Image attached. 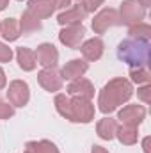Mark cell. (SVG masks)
I'll list each match as a JSON object with an SVG mask.
<instances>
[{"instance_id":"cell-1","label":"cell","mask_w":151,"mask_h":153,"mask_svg":"<svg viewBox=\"0 0 151 153\" xmlns=\"http://www.w3.org/2000/svg\"><path fill=\"white\" fill-rule=\"evenodd\" d=\"M132 96H133L132 82L128 78L115 76L101 87L98 94V109L103 114H110L115 109H119L123 103H126Z\"/></svg>"},{"instance_id":"cell-2","label":"cell","mask_w":151,"mask_h":153,"mask_svg":"<svg viewBox=\"0 0 151 153\" xmlns=\"http://www.w3.org/2000/svg\"><path fill=\"white\" fill-rule=\"evenodd\" d=\"M150 39L128 38L117 45V57L130 68H150Z\"/></svg>"},{"instance_id":"cell-3","label":"cell","mask_w":151,"mask_h":153,"mask_svg":"<svg viewBox=\"0 0 151 153\" xmlns=\"http://www.w3.org/2000/svg\"><path fill=\"white\" fill-rule=\"evenodd\" d=\"M68 121L71 123H82L87 125L94 119V105L87 98H78V96H70V107H68Z\"/></svg>"},{"instance_id":"cell-4","label":"cell","mask_w":151,"mask_h":153,"mask_svg":"<svg viewBox=\"0 0 151 153\" xmlns=\"http://www.w3.org/2000/svg\"><path fill=\"white\" fill-rule=\"evenodd\" d=\"M117 13H119L121 25H128V27L141 23L146 18V9L141 5L139 0H124Z\"/></svg>"},{"instance_id":"cell-5","label":"cell","mask_w":151,"mask_h":153,"mask_svg":"<svg viewBox=\"0 0 151 153\" xmlns=\"http://www.w3.org/2000/svg\"><path fill=\"white\" fill-rule=\"evenodd\" d=\"M115 25H121V20H119V13L115 9H112V7L101 9L98 14H94L93 23H91L94 34H103L110 27H115Z\"/></svg>"},{"instance_id":"cell-6","label":"cell","mask_w":151,"mask_h":153,"mask_svg":"<svg viewBox=\"0 0 151 153\" xmlns=\"http://www.w3.org/2000/svg\"><path fill=\"white\" fill-rule=\"evenodd\" d=\"M7 100L13 107H25L30 100V87L25 80H13L7 87Z\"/></svg>"},{"instance_id":"cell-7","label":"cell","mask_w":151,"mask_h":153,"mask_svg":"<svg viewBox=\"0 0 151 153\" xmlns=\"http://www.w3.org/2000/svg\"><path fill=\"white\" fill-rule=\"evenodd\" d=\"M38 82L44 91L57 93L62 89L64 78L61 75V70H57V66H50V68H43L38 73Z\"/></svg>"},{"instance_id":"cell-8","label":"cell","mask_w":151,"mask_h":153,"mask_svg":"<svg viewBox=\"0 0 151 153\" xmlns=\"http://www.w3.org/2000/svg\"><path fill=\"white\" fill-rule=\"evenodd\" d=\"M85 38V27L84 23H78V25H68V27H62V30L59 32V41L68 46V48H80V45L84 43Z\"/></svg>"},{"instance_id":"cell-9","label":"cell","mask_w":151,"mask_h":153,"mask_svg":"<svg viewBox=\"0 0 151 153\" xmlns=\"http://www.w3.org/2000/svg\"><path fill=\"white\" fill-rule=\"evenodd\" d=\"M117 119L121 121V125L139 126V125L146 119V107H144V105H137V103L124 105V107L119 111Z\"/></svg>"},{"instance_id":"cell-10","label":"cell","mask_w":151,"mask_h":153,"mask_svg":"<svg viewBox=\"0 0 151 153\" xmlns=\"http://www.w3.org/2000/svg\"><path fill=\"white\" fill-rule=\"evenodd\" d=\"M87 16V11L84 9V5L78 2L75 5H70L68 9H64L62 13H59L57 16V23L61 27H68V25H78V23H84Z\"/></svg>"},{"instance_id":"cell-11","label":"cell","mask_w":151,"mask_h":153,"mask_svg":"<svg viewBox=\"0 0 151 153\" xmlns=\"http://www.w3.org/2000/svg\"><path fill=\"white\" fill-rule=\"evenodd\" d=\"M78 50L82 52L84 61L94 62V61H100V59H101V55H103V52H105V45H103L101 38H91V39H85V41L80 45Z\"/></svg>"},{"instance_id":"cell-12","label":"cell","mask_w":151,"mask_h":153,"mask_svg":"<svg viewBox=\"0 0 151 153\" xmlns=\"http://www.w3.org/2000/svg\"><path fill=\"white\" fill-rule=\"evenodd\" d=\"M68 96H78V98H87V100H93L94 96V85L91 80L80 76L70 82L68 85V91H66Z\"/></svg>"},{"instance_id":"cell-13","label":"cell","mask_w":151,"mask_h":153,"mask_svg":"<svg viewBox=\"0 0 151 153\" xmlns=\"http://www.w3.org/2000/svg\"><path fill=\"white\" fill-rule=\"evenodd\" d=\"M36 59L38 64L43 68H50V66H57L59 62V52L52 43H41L36 50Z\"/></svg>"},{"instance_id":"cell-14","label":"cell","mask_w":151,"mask_h":153,"mask_svg":"<svg viewBox=\"0 0 151 153\" xmlns=\"http://www.w3.org/2000/svg\"><path fill=\"white\" fill-rule=\"evenodd\" d=\"M87 70H89V62L87 61H84V59H71V61H68L64 66H62V70H61V75L64 80H75V78H80V76H84L87 73Z\"/></svg>"},{"instance_id":"cell-15","label":"cell","mask_w":151,"mask_h":153,"mask_svg":"<svg viewBox=\"0 0 151 153\" xmlns=\"http://www.w3.org/2000/svg\"><path fill=\"white\" fill-rule=\"evenodd\" d=\"M27 11L32 16H36L38 20H46L53 14L55 5L52 4V0H29Z\"/></svg>"},{"instance_id":"cell-16","label":"cell","mask_w":151,"mask_h":153,"mask_svg":"<svg viewBox=\"0 0 151 153\" xmlns=\"http://www.w3.org/2000/svg\"><path fill=\"white\" fill-rule=\"evenodd\" d=\"M16 61L20 70L23 71H34L38 66V59H36V52L27 48V46H20L16 48Z\"/></svg>"},{"instance_id":"cell-17","label":"cell","mask_w":151,"mask_h":153,"mask_svg":"<svg viewBox=\"0 0 151 153\" xmlns=\"http://www.w3.org/2000/svg\"><path fill=\"white\" fill-rule=\"evenodd\" d=\"M117 119H114V117H103V119H100L98 121V125H96V134H98V137L100 139H103V141H112L114 137H115V130H117Z\"/></svg>"},{"instance_id":"cell-18","label":"cell","mask_w":151,"mask_h":153,"mask_svg":"<svg viewBox=\"0 0 151 153\" xmlns=\"http://www.w3.org/2000/svg\"><path fill=\"white\" fill-rule=\"evenodd\" d=\"M115 137L119 139L121 144L124 146H132L139 141V126H132V125H119L115 130Z\"/></svg>"},{"instance_id":"cell-19","label":"cell","mask_w":151,"mask_h":153,"mask_svg":"<svg viewBox=\"0 0 151 153\" xmlns=\"http://www.w3.org/2000/svg\"><path fill=\"white\" fill-rule=\"evenodd\" d=\"M18 23H20V32L23 36H30V34L41 30V27H43L41 25V20H38L36 16H32L29 11H25L21 14V18L18 20Z\"/></svg>"},{"instance_id":"cell-20","label":"cell","mask_w":151,"mask_h":153,"mask_svg":"<svg viewBox=\"0 0 151 153\" xmlns=\"http://www.w3.org/2000/svg\"><path fill=\"white\" fill-rule=\"evenodd\" d=\"M0 34L5 41H16V39L21 36L20 32V23L16 18H5L2 23H0Z\"/></svg>"},{"instance_id":"cell-21","label":"cell","mask_w":151,"mask_h":153,"mask_svg":"<svg viewBox=\"0 0 151 153\" xmlns=\"http://www.w3.org/2000/svg\"><path fill=\"white\" fill-rule=\"evenodd\" d=\"M25 146H29L34 153H61L59 148L52 141H46V139H43V141H30Z\"/></svg>"},{"instance_id":"cell-22","label":"cell","mask_w":151,"mask_h":153,"mask_svg":"<svg viewBox=\"0 0 151 153\" xmlns=\"http://www.w3.org/2000/svg\"><path fill=\"white\" fill-rule=\"evenodd\" d=\"M128 36L130 38H139V39H150L151 38V27L148 23H144V22L135 23V25L128 27Z\"/></svg>"},{"instance_id":"cell-23","label":"cell","mask_w":151,"mask_h":153,"mask_svg":"<svg viewBox=\"0 0 151 153\" xmlns=\"http://www.w3.org/2000/svg\"><path fill=\"white\" fill-rule=\"evenodd\" d=\"M150 68H130V78L133 84H150Z\"/></svg>"},{"instance_id":"cell-24","label":"cell","mask_w":151,"mask_h":153,"mask_svg":"<svg viewBox=\"0 0 151 153\" xmlns=\"http://www.w3.org/2000/svg\"><path fill=\"white\" fill-rule=\"evenodd\" d=\"M14 116V107L9 102L0 100V119H9Z\"/></svg>"},{"instance_id":"cell-25","label":"cell","mask_w":151,"mask_h":153,"mask_svg":"<svg viewBox=\"0 0 151 153\" xmlns=\"http://www.w3.org/2000/svg\"><path fill=\"white\" fill-rule=\"evenodd\" d=\"M103 2L105 0H80V4L84 5V9L87 11V14L89 13H94L96 9H100L103 5Z\"/></svg>"},{"instance_id":"cell-26","label":"cell","mask_w":151,"mask_h":153,"mask_svg":"<svg viewBox=\"0 0 151 153\" xmlns=\"http://www.w3.org/2000/svg\"><path fill=\"white\" fill-rule=\"evenodd\" d=\"M13 50L5 45V43H2L0 41V62H11V59H13Z\"/></svg>"},{"instance_id":"cell-27","label":"cell","mask_w":151,"mask_h":153,"mask_svg":"<svg viewBox=\"0 0 151 153\" xmlns=\"http://www.w3.org/2000/svg\"><path fill=\"white\" fill-rule=\"evenodd\" d=\"M137 96L148 105V103L151 102V87H150V84H144L142 87H139V89H137Z\"/></svg>"},{"instance_id":"cell-28","label":"cell","mask_w":151,"mask_h":153,"mask_svg":"<svg viewBox=\"0 0 151 153\" xmlns=\"http://www.w3.org/2000/svg\"><path fill=\"white\" fill-rule=\"evenodd\" d=\"M52 4L55 5V9H68L71 5V0H52Z\"/></svg>"},{"instance_id":"cell-29","label":"cell","mask_w":151,"mask_h":153,"mask_svg":"<svg viewBox=\"0 0 151 153\" xmlns=\"http://www.w3.org/2000/svg\"><path fill=\"white\" fill-rule=\"evenodd\" d=\"M150 141H151V137H144V141H142V150H144V153H151Z\"/></svg>"},{"instance_id":"cell-30","label":"cell","mask_w":151,"mask_h":153,"mask_svg":"<svg viewBox=\"0 0 151 153\" xmlns=\"http://www.w3.org/2000/svg\"><path fill=\"white\" fill-rule=\"evenodd\" d=\"M7 85V78H5V71L0 68V89H4Z\"/></svg>"},{"instance_id":"cell-31","label":"cell","mask_w":151,"mask_h":153,"mask_svg":"<svg viewBox=\"0 0 151 153\" xmlns=\"http://www.w3.org/2000/svg\"><path fill=\"white\" fill-rule=\"evenodd\" d=\"M91 153H109L103 146H98V144H94L93 148H91Z\"/></svg>"},{"instance_id":"cell-32","label":"cell","mask_w":151,"mask_h":153,"mask_svg":"<svg viewBox=\"0 0 151 153\" xmlns=\"http://www.w3.org/2000/svg\"><path fill=\"white\" fill-rule=\"evenodd\" d=\"M139 2H141V5H142L144 9H148V7L151 5V0H139Z\"/></svg>"},{"instance_id":"cell-33","label":"cell","mask_w":151,"mask_h":153,"mask_svg":"<svg viewBox=\"0 0 151 153\" xmlns=\"http://www.w3.org/2000/svg\"><path fill=\"white\" fill-rule=\"evenodd\" d=\"M9 5V0H0V11H4Z\"/></svg>"},{"instance_id":"cell-34","label":"cell","mask_w":151,"mask_h":153,"mask_svg":"<svg viewBox=\"0 0 151 153\" xmlns=\"http://www.w3.org/2000/svg\"><path fill=\"white\" fill-rule=\"evenodd\" d=\"M18 2H23V0H18Z\"/></svg>"},{"instance_id":"cell-35","label":"cell","mask_w":151,"mask_h":153,"mask_svg":"<svg viewBox=\"0 0 151 153\" xmlns=\"http://www.w3.org/2000/svg\"><path fill=\"white\" fill-rule=\"evenodd\" d=\"M76 2H80V0H76Z\"/></svg>"}]
</instances>
